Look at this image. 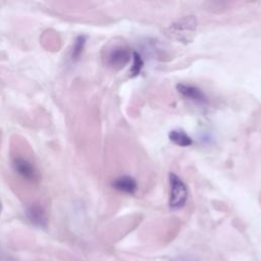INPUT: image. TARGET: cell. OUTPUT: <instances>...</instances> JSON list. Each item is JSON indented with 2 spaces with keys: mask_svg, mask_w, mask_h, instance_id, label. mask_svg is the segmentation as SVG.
Segmentation results:
<instances>
[{
  "mask_svg": "<svg viewBox=\"0 0 261 261\" xmlns=\"http://www.w3.org/2000/svg\"><path fill=\"white\" fill-rule=\"evenodd\" d=\"M132 54L133 52L125 44L115 43L106 50L105 63L113 69H121L129 62Z\"/></svg>",
  "mask_w": 261,
  "mask_h": 261,
  "instance_id": "cell-1",
  "label": "cell"
},
{
  "mask_svg": "<svg viewBox=\"0 0 261 261\" xmlns=\"http://www.w3.org/2000/svg\"><path fill=\"white\" fill-rule=\"evenodd\" d=\"M85 43H86V38L84 36H81V37H79L76 39L75 44L73 46V50H72V58L73 59L79 58V56L81 55V53H82V51L84 49Z\"/></svg>",
  "mask_w": 261,
  "mask_h": 261,
  "instance_id": "cell-10",
  "label": "cell"
},
{
  "mask_svg": "<svg viewBox=\"0 0 261 261\" xmlns=\"http://www.w3.org/2000/svg\"><path fill=\"white\" fill-rule=\"evenodd\" d=\"M169 186H170V195H169V207L173 210L182 208L188 200V188L181 178L175 173H169Z\"/></svg>",
  "mask_w": 261,
  "mask_h": 261,
  "instance_id": "cell-2",
  "label": "cell"
},
{
  "mask_svg": "<svg viewBox=\"0 0 261 261\" xmlns=\"http://www.w3.org/2000/svg\"><path fill=\"white\" fill-rule=\"evenodd\" d=\"M169 140L180 147H188L193 144L192 138L182 129H172L168 134Z\"/></svg>",
  "mask_w": 261,
  "mask_h": 261,
  "instance_id": "cell-8",
  "label": "cell"
},
{
  "mask_svg": "<svg viewBox=\"0 0 261 261\" xmlns=\"http://www.w3.org/2000/svg\"><path fill=\"white\" fill-rule=\"evenodd\" d=\"M27 217L34 225L39 227L46 226L48 222V217L45 210L38 204L31 205L27 209Z\"/></svg>",
  "mask_w": 261,
  "mask_h": 261,
  "instance_id": "cell-6",
  "label": "cell"
},
{
  "mask_svg": "<svg viewBox=\"0 0 261 261\" xmlns=\"http://www.w3.org/2000/svg\"><path fill=\"white\" fill-rule=\"evenodd\" d=\"M197 28L196 18L193 15L181 17L170 24L168 28V35L180 42L190 41L192 34L195 33Z\"/></svg>",
  "mask_w": 261,
  "mask_h": 261,
  "instance_id": "cell-3",
  "label": "cell"
},
{
  "mask_svg": "<svg viewBox=\"0 0 261 261\" xmlns=\"http://www.w3.org/2000/svg\"><path fill=\"white\" fill-rule=\"evenodd\" d=\"M132 57H133V65L130 66V69H129V75L132 77H135V76L139 75V73L141 72V70L144 66V61H143L141 54L137 51L133 52Z\"/></svg>",
  "mask_w": 261,
  "mask_h": 261,
  "instance_id": "cell-9",
  "label": "cell"
},
{
  "mask_svg": "<svg viewBox=\"0 0 261 261\" xmlns=\"http://www.w3.org/2000/svg\"><path fill=\"white\" fill-rule=\"evenodd\" d=\"M170 261H198L196 257L192 255H179L171 259Z\"/></svg>",
  "mask_w": 261,
  "mask_h": 261,
  "instance_id": "cell-11",
  "label": "cell"
},
{
  "mask_svg": "<svg viewBox=\"0 0 261 261\" xmlns=\"http://www.w3.org/2000/svg\"><path fill=\"white\" fill-rule=\"evenodd\" d=\"M112 187L121 193L134 194L138 189V184L134 177L129 175H122L113 180Z\"/></svg>",
  "mask_w": 261,
  "mask_h": 261,
  "instance_id": "cell-7",
  "label": "cell"
},
{
  "mask_svg": "<svg viewBox=\"0 0 261 261\" xmlns=\"http://www.w3.org/2000/svg\"><path fill=\"white\" fill-rule=\"evenodd\" d=\"M1 211H2V205H1V202H0V213H1Z\"/></svg>",
  "mask_w": 261,
  "mask_h": 261,
  "instance_id": "cell-12",
  "label": "cell"
},
{
  "mask_svg": "<svg viewBox=\"0 0 261 261\" xmlns=\"http://www.w3.org/2000/svg\"><path fill=\"white\" fill-rule=\"evenodd\" d=\"M176 90L181 96L192 100L195 103L204 105V104H207L208 102V98L205 95V93L201 89L197 88L196 86L180 83L176 85Z\"/></svg>",
  "mask_w": 261,
  "mask_h": 261,
  "instance_id": "cell-5",
  "label": "cell"
},
{
  "mask_svg": "<svg viewBox=\"0 0 261 261\" xmlns=\"http://www.w3.org/2000/svg\"><path fill=\"white\" fill-rule=\"evenodd\" d=\"M13 167L15 171L23 178L30 181H38L40 178L39 172L35 165L25 158L16 157L13 160Z\"/></svg>",
  "mask_w": 261,
  "mask_h": 261,
  "instance_id": "cell-4",
  "label": "cell"
}]
</instances>
